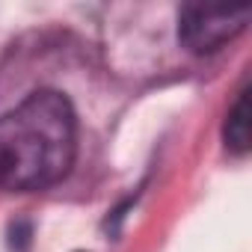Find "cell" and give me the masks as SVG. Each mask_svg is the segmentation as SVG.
<instances>
[{
  "label": "cell",
  "instance_id": "obj_1",
  "mask_svg": "<svg viewBox=\"0 0 252 252\" xmlns=\"http://www.w3.org/2000/svg\"><path fill=\"white\" fill-rule=\"evenodd\" d=\"M74 158L77 113L63 92L36 89L0 116V190H48L71 172Z\"/></svg>",
  "mask_w": 252,
  "mask_h": 252
},
{
  "label": "cell",
  "instance_id": "obj_3",
  "mask_svg": "<svg viewBox=\"0 0 252 252\" xmlns=\"http://www.w3.org/2000/svg\"><path fill=\"white\" fill-rule=\"evenodd\" d=\"M222 140H225V149L234 155L249 152V89L246 86L237 92L234 104L228 107V116L222 125Z\"/></svg>",
  "mask_w": 252,
  "mask_h": 252
},
{
  "label": "cell",
  "instance_id": "obj_2",
  "mask_svg": "<svg viewBox=\"0 0 252 252\" xmlns=\"http://www.w3.org/2000/svg\"><path fill=\"white\" fill-rule=\"evenodd\" d=\"M252 18L249 6L184 3L178 9V42L190 54H214L237 39Z\"/></svg>",
  "mask_w": 252,
  "mask_h": 252
}]
</instances>
